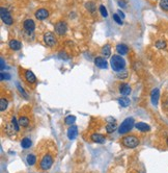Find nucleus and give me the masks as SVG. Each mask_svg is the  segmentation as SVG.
Instances as JSON below:
<instances>
[{
	"label": "nucleus",
	"mask_w": 168,
	"mask_h": 173,
	"mask_svg": "<svg viewBox=\"0 0 168 173\" xmlns=\"http://www.w3.org/2000/svg\"><path fill=\"white\" fill-rule=\"evenodd\" d=\"M53 163H54V154L51 151H47L43 153L40 159V168L43 171H48L52 167Z\"/></svg>",
	"instance_id": "obj_1"
},
{
	"label": "nucleus",
	"mask_w": 168,
	"mask_h": 173,
	"mask_svg": "<svg viewBox=\"0 0 168 173\" xmlns=\"http://www.w3.org/2000/svg\"><path fill=\"white\" fill-rule=\"evenodd\" d=\"M140 144V140L136 135H127L122 139V145L127 148H136Z\"/></svg>",
	"instance_id": "obj_2"
},
{
	"label": "nucleus",
	"mask_w": 168,
	"mask_h": 173,
	"mask_svg": "<svg viewBox=\"0 0 168 173\" xmlns=\"http://www.w3.org/2000/svg\"><path fill=\"white\" fill-rule=\"evenodd\" d=\"M110 65H111L112 69H113L114 71L119 72V71H122L126 67V60L122 58V55H113L111 56L110 58Z\"/></svg>",
	"instance_id": "obj_3"
},
{
	"label": "nucleus",
	"mask_w": 168,
	"mask_h": 173,
	"mask_svg": "<svg viewBox=\"0 0 168 173\" xmlns=\"http://www.w3.org/2000/svg\"><path fill=\"white\" fill-rule=\"evenodd\" d=\"M134 123H135V121L132 117H128L124 120L122 124H120V126L118 128V132L120 135H126L128 132H130L131 129L133 128L134 126Z\"/></svg>",
	"instance_id": "obj_4"
},
{
	"label": "nucleus",
	"mask_w": 168,
	"mask_h": 173,
	"mask_svg": "<svg viewBox=\"0 0 168 173\" xmlns=\"http://www.w3.org/2000/svg\"><path fill=\"white\" fill-rule=\"evenodd\" d=\"M0 16H1V20L3 21V23L6 25H11L14 23L13 17H11V13L8 12L7 8L1 7L0 8Z\"/></svg>",
	"instance_id": "obj_5"
},
{
	"label": "nucleus",
	"mask_w": 168,
	"mask_h": 173,
	"mask_svg": "<svg viewBox=\"0 0 168 173\" xmlns=\"http://www.w3.org/2000/svg\"><path fill=\"white\" fill-rule=\"evenodd\" d=\"M44 43L48 47H54L57 44V40L53 33L48 31L44 35Z\"/></svg>",
	"instance_id": "obj_6"
},
{
	"label": "nucleus",
	"mask_w": 168,
	"mask_h": 173,
	"mask_svg": "<svg viewBox=\"0 0 168 173\" xmlns=\"http://www.w3.org/2000/svg\"><path fill=\"white\" fill-rule=\"evenodd\" d=\"M54 28H55V33H56L57 35L63 36V35H65L67 30H68V25H67L65 22H63V21H59V22H57L56 24H55Z\"/></svg>",
	"instance_id": "obj_7"
},
{
	"label": "nucleus",
	"mask_w": 168,
	"mask_h": 173,
	"mask_svg": "<svg viewBox=\"0 0 168 173\" xmlns=\"http://www.w3.org/2000/svg\"><path fill=\"white\" fill-rule=\"evenodd\" d=\"M23 27H24V30L26 33H33L35 29V23L32 19H26L23 23Z\"/></svg>",
	"instance_id": "obj_8"
},
{
	"label": "nucleus",
	"mask_w": 168,
	"mask_h": 173,
	"mask_svg": "<svg viewBox=\"0 0 168 173\" xmlns=\"http://www.w3.org/2000/svg\"><path fill=\"white\" fill-rule=\"evenodd\" d=\"M35 18L40 21H43V20L47 19L48 16H49V12L47 11L46 8H40L38 11L35 12Z\"/></svg>",
	"instance_id": "obj_9"
},
{
	"label": "nucleus",
	"mask_w": 168,
	"mask_h": 173,
	"mask_svg": "<svg viewBox=\"0 0 168 173\" xmlns=\"http://www.w3.org/2000/svg\"><path fill=\"white\" fill-rule=\"evenodd\" d=\"M90 140L93 142V143H98V144H104L106 142V138L104 137L103 135H101V134H92L90 136Z\"/></svg>",
	"instance_id": "obj_10"
},
{
	"label": "nucleus",
	"mask_w": 168,
	"mask_h": 173,
	"mask_svg": "<svg viewBox=\"0 0 168 173\" xmlns=\"http://www.w3.org/2000/svg\"><path fill=\"white\" fill-rule=\"evenodd\" d=\"M95 65L100 69H107L108 68V64L107 60L102 56H97L95 58Z\"/></svg>",
	"instance_id": "obj_11"
},
{
	"label": "nucleus",
	"mask_w": 168,
	"mask_h": 173,
	"mask_svg": "<svg viewBox=\"0 0 168 173\" xmlns=\"http://www.w3.org/2000/svg\"><path fill=\"white\" fill-rule=\"evenodd\" d=\"M159 98H160V90L158 88L154 89L151 93V100H152V103L156 107L158 105V102H159Z\"/></svg>",
	"instance_id": "obj_12"
},
{
	"label": "nucleus",
	"mask_w": 168,
	"mask_h": 173,
	"mask_svg": "<svg viewBox=\"0 0 168 173\" xmlns=\"http://www.w3.org/2000/svg\"><path fill=\"white\" fill-rule=\"evenodd\" d=\"M131 91H132V89H131L129 83H122L119 85V93L122 94L124 97H127L128 95H130Z\"/></svg>",
	"instance_id": "obj_13"
},
{
	"label": "nucleus",
	"mask_w": 168,
	"mask_h": 173,
	"mask_svg": "<svg viewBox=\"0 0 168 173\" xmlns=\"http://www.w3.org/2000/svg\"><path fill=\"white\" fill-rule=\"evenodd\" d=\"M18 121H19L20 126L23 127V128H27V127L29 126V124H30L29 117H28V116H26V115H20Z\"/></svg>",
	"instance_id": "obj_14"
},
{
	"label": "nucleus",
	"mask_w": 168,
	"mask_h": 173,
	"mask_svg": "<svg viewBox=\"0 0 168 173\" xmlns=\"http://www.w3.org/2000/svg\"><path fill=\"white\" fill-rule=\"evenodd\" d=\"M24 77H25V80H26L28 83H30V85H33V83H35V81H36V77L33 74V72L30 71V70H26V71H25Z\"/></svg>",
	"instance_id": "obj_15"
},
{
	"label": "nucleus",
	"mask_w": 168,
	"mask_h": 173,
	"mask_svg": "<svg viewBox=\"0 0 168 173\" xmlns=\"http://www.w3.org/2000/svg\"><path fill=\"white\" fill-rule=\"evenodd\" d=\"M4 132H5V135L8 136V137H14L15 134L17 132L16 129H15V127L13 126V124H11V121L5 124V126H4Z\"/></svg>",
	"instance_id": "obj_16"
},
{
	"label": "nucleus",
	"mask_w": 168,
	"mask_h": 173,
	"mask_svg": "<svg viewBox=\"0 0 168 173\" xmlns=\"http://www.w3.org/2000/svg\"><path fill=\"white\" fill-rule=\"evenodd\" d=\"M78 136V128L75 125H71L68 129V138L70 140H74L76 139V137Z\"/></svg>",
	"instance_id": "obj_17"
},
{
	"label": "nucleus",
	"mask_w": 168,
	"mask_h": 173,
	"mask_svg": "<svg viewBox=\"0 0 168 173\" xmlns=\"http://www.w3.org/2000/svg\"><path fill=\"white\" fill-rule=\"evenodd\" d=\"M135 127L138 129L139 132H146L151 130V126H149V124L144 123V122H138V123H136Z\"/></svg>",
	"instance_id": "obj_18"
},
{
	"label": "nucleus",
	"mask_w": 168,
	"mask_h": 173,
	"mask_svg": "<svg viewBox=\"0 0 168 173\" xmlns=\"http://www.w3.org/2000/svg\"><path fill=\"white\" fill-rule=\"evenodd\" d=\"M8 46H9V48H11V50H20L22 48L21 42H19L18 40H15V39H13V40L9 41Z\"/></svg>",
	"instance_id": "obj_19"
},
{
	"label": "nucleus",
	"mask_w": 168,
	"mask_h": 173,
	"mask_svg": "<svg viewBox=\"0 0 168 173\" xmlns=\"http://www.w3.org/2000/svg\"><path fill=\"white\" fill-rule=\"evenodd\" d=\"M117 125L115 124V121H109L107 125H106V132L107 134H112L116 130Z\"/></svg>",
	"instance_id": "obj_20"
},
{
	"label": "nucleus",
	"mask_w": 168,
	"mask_h": 173,
	"mask_svg": "<svg viewBox=\"0 0 168 173\" xmlns=\"http://www.w3.org/2000/svg\"><path fill=\"white\" fill-rule=\"evenodd\" d=\"M116 51L120 55H126L129 52V47L125 44H118L116 46Z\"/></svg>",
	"instance_id": "obj_21"
},
{
	"label": "nucleus",
	"mask_w": 168,
	"mask_h": 173,
	"mask_svg": "<svg viewBox=\"0 0 168 173\" xmlns=\"http://www.w3.org/2000/svg\"><path fill=\"white\" fill-rule=\"evenodd\" d=\"M26 162H27V164L29 166H33V165H35V163L38 162V157H36L35 154L30 153L26 157Z\"/></svg>",
	"instance_id": "obj_22"
},
{
	"label": "nucleus",
	"mask_w": 168,
	"mask_h": 173,
	"mask_svg": "<svg viewBox=\"0 0 168 173\" xmlns=\"http://www.w3.org/2000/svg\"><path fill=\"white\" fill-rule=\"evenodd\" d=\"M31 145H32V142H31V140H30L28 137H25V138H23V139H22V141H21L22 148H24V149L30 148V147H31Z\"/></svg>",
	"instance_id": "obj_23"
},
{
	"label": "nucleus",
	"mask_w": 168,
	"mask_h": 173,
	"mask_svg": "<svg viewBox=\"0 0 168 173\" xmlns=\"http://www.w3.org/2000/svg\"><path fill=\"white\" fill-rule=\"evenodd\" d=\"M118 103H119V105H122V107H129V105H130L131 101H130V99L128 98V97L122 96V98L118 99Z\"/></svg>",
	"instance_id": "obj_24"
},
{
	"label": "nucleus",
	"mask_w": 168,
	"mask_h": 173,
	"mask_svg": "<svg viewBox=\"0 0 168 173\" xmlns=\"http://www.w3.org/2000/svg\"><path fill=\"white\" fill-rule=\"evenodd\" d=\"M102 53H103V55H105V58L110 56V53H111V46L109 44H106L105 46L102 48Z\"/></svg>",
	"instance_id": "obj_25"
},
{
	"label": "nucleus",
	"mask_w": 168,
	"mask_h": 173,
	"mask_svg": "<svg viewBox=\"0 0 168 173\" xmlns=\"http://www.w3.org/2000/svg\"><path fill=\"white\" fill-rule=\"evenodd\" d=\"M75 121H76V117L73 115H70L68 116V117H65V123L67 124V125H73L74 123H75Z\"/></svg>",
	"instance_id": "obj_26"
},
{
	"label": "nucleus",
	"mask_w": 168,
	"mask_h": 173,
	"mask_svg": "<svg viewBox=\"0 0 168 173\" xmlns=\"http://www.w3.org/2000/svg\"><path fill=\"white\" fill-rule=\"evenodd\" d=\"M155 46L157 47L158 49H165L167 44H166V41H164V40H158V41L156 42Z\"/></svg>",
	"instance_id": "obj_27"
},
{
	"label": "nucleus",
	"mask_w": 168,
	"mask_h": 173,
	"mask_svg": "<svg viewBox=\"0 0 168 173\" xmlns=\"http://www.w3.org/2000/svg\"><path fill=\"white\" fill-rule=\"evenodd\" d=\"M11 124H13V126L15 127V129H16V132H19L20 127H21V126H20V124H19V121L15 118V116H13V117L11 118Z\"/></svg>",
	"instance_id": "obj_28"
},
{
	"label": "nucleus",
	"mask_w": 168,
	"mask_h": 173,
	"mask_svg": "<svg viewBox=\"0 0 168 173\" xmlns=\"http://www.w3.org/2000/svg\"><path fill=\"white\" fill-rule=\"evenodd\" d=\"M85 7H86L87 9H88V12H90L91 14H93L95 12V5L93 2H90V1L89 2H86L85 3Z\"/></svg>",
	"instance_id": "obj_29"
},
{
	"label": "nucleus",
	"mask_w": 168,
	"mask_h": 173,
	"mask_svg": "<svg viewBox=\"0 0 168 173\" xmlns=\"http://www.w3.org/2000/svg\"><path fill=\"white\" fill-rule=\"evenodd\" d=\"M7 100L5 98H1L0 99V111L1 112H4L6 110V107H7Z\"/></svg>",
	"instance_id": "obj_30"
},
{
	"label": "nucleus",
	"mask_w": 168,
	"mask_h": 173,
	"mask_svg": "<svg viewBox=\"0 0 168 173\" xmlns=\"http://www.w3.org/2000/svg\"><path fill=\"white\" fill-rule=\"evenodd\" d=\"M159 5H160V7L162 8L163 11L168 12V0H160Z\"/></svg>",
	"instance_id": "obj_31"
},
{
	"label": "nucleus",
	"mask_w": 168,
	"mask_h": 173,
	"mask_svg": "<svg viewBox=\"0 0 168 173\" xmlns=\"http://www.w3.org/2000/svg\"><path fill=\"white\" fill-rule=\"evenodd\" d=\"M100 13H101V15L104 17V18H106V17L108 16V13H107V8L105 7L104 5H100Z\"/></svg>",
	"instance_id": "obj_32"
},
{
	"label": "nucleus",
	"mask_w": 168,
	"mask_h": 173,
	"mask_svg": "<svg viewBox=\"0 0 168 173\" xmlns=\"http://www.w3.org/2000/svg\"><path fill=\"white\" fill-rule=\"evenodd\" d=\"M113 20L117 23V24H119V25H122V23H124V22H122V18L119 17L118 14H114L113 15Z\"/></svg>",
	"instance_id": "obj_33"
},
{
	"label": "nucleus",
	"mask_w": 168,
	"mask_h": 173,
	"mask_svg": "<svg viewBox=\"0 0 168 173\" xmlns=\"http://www.w3.org/2000/svg\"><path fill=\"white\" fill-rule=\"evenodd\" d=\"M17 88H18V90H19V92H20V93L22 94V95H23V97H24V98H26V99L28 98L27 94L25 93V91L23 90V88H22V87H21V85H19V83H17Z\"/></svg>",
	"instance_id": "obj_34"
},
{
	"label": "nucleus",
	"mask_w": 168,
	"mask_h": 173,
	"mask_svg": "<svg viewBox=\"0 0 168 173\" xmlns=\"http://www.w3.org/2000/svg\"><path fill=\"white\" fill-rule=\"evenodd\" d=\"M0 77H1V80L9 79V78H11V75L8 74V73H4V72H1V74H0Z\"/></svg>",
	"instance_id": "obj_35"
},
{
	"label": "nucleus",
	"mask_w": 168,
	"mask_h": 173,
	"mask_svg": "<svg viewBox=\"0 0 168 173\" xmlns=\"http://www.w3.org/2000/svg\"><path fill=\"white\" fill-rule=\"evenodd\" d=\"M163 109L166 111L168 110V99H164L163 100Z\"/></svg>",
	"instance_id": "obj_36"
},
{
	"label": "nucleus",
	"mask_w": 168,
	"mask_h": 173,
	"mask_svg": "<svg viewBox=\"0 0 168 173\" xmlns=\"http://www.w3.org/2000/svg\"><path fill=\"white\" fill-rule=\"evenodd\" d=\"M58 56H59L61 60H68V56H67V54H65V52H60L59 54H58Z\"/></svg>",
	"instance_id": "obj_37"
},
{
	"label": "nucleus",
	"mask_w": 168,
	"mask_h": 173,
	"mask_svg": "<svg viewBox=\"0 0 168 173\" xmlns=\"http://www.w3.org/2000/svg\"><path fill=\"white\" fill-rule=\"evenodd\" d=\"M117 76H118L119 78H122V79H124V78H126V77L128 76V73L126 71H124V73H118Z\"/></svg>",
	"instance_id": "obj_38"
},
{
	"label": "nucleus",
	"mask_w": 168,
	"mask_h": 173,
	"mask_svg": "<svg viewBox=\"0 0 168 173\" xmlns=\"http://www.w3.org/2000/svg\"><path fill=\"white\" fill-rule=\"evenodd\" d=\"M118 5L122 6V7H126V6H127V4H126L125 1H122V0H120V1H118Z\"/></svg>",
	"instance_id": "obj_39"
},
{
	"label": "nucleus",
	"mask_w": 168,
	"mask_h": 173,
	"mask_svg": "<svg viewBox=\"0 0 168 173\" xmlns=\"http://www.w3.org/2000/svg\"><path fill=\"white\" fill-rule=\"evenodd\" d=\"M118 12V13H117V14L119 15V17H120V18H122V19H125V14H124V13H122V11H117Z\"/></svg>",
	"instance_id": "obj_40"
},
{
	"label": "nucleus",
	"mask_w": 168,
	"mask_h": 173,
	"mask_svg": "<svg viewBox=\"0 0 168 173\" xmlns=\"http://www.w3.org/2000/svg\"><path fill=\"white\" fill-rule=\"evenodd\" d=\"M0 64H1V70H4V60L2 58L0 60Z\"/></svg>",
	"instance_id": "obj_41"
},
{
	"label": "nucleus",
	"mask_w": 168,
	"mask_h": 173,
	"mask_svg": "<svg viewBox=\"0 0 168 173\" xmlns=\"http://www.w3.org/2000/svg\"><path fill=\"white\" fill-rule=\"evenodd\" d=\"M166 144L168 145V138H167V140H166Z\"/></svg>",
	"instance_id": "obj_42"
}]
</instances>
